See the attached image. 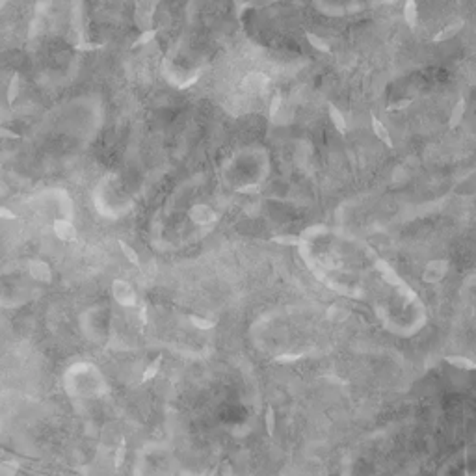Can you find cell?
<instances>
[{
    "mask_svg": "<svg viewBox=\"0 0 476 476\" xmlns=\"http://www.w3.org/2000/svg\"><path fill=\"white\" fill-rule=\"evenodd\" d=\"M372 130L379 142H383L387 147H393V140H391L389 130H387V127H383V123H381L376 116H372Z\"/></svg>",
    "mask_w": 476,
    "mask_h": 476,
    "instance_id": "obj_1",
    "label": "cell"
},
{
    "mask_svg": "<svg viewBox=\"0 0 476 476\" xmlns=\"http://www.w3.org/2000/svg\"><path fill=\"white\" fill-rule=\"evenodd\" d=\"M328 112H329V119H331L333 127L337 128L338 132H343V134L346 132V119H344L343 112H341V110L331 103L328 104Z\"/></svg>",
    "mask_w": 476,
    "mask_h": 476,
    "instance_id": "obj_2",
    "label": "cell"
},
{
    "mask_svg": "<svg viewBox=\"0 0 476 476\" xmlns=\"http://www.w3.org/2000/svg\"><path fill=\"white\" fill-rule=\"evenodd\" d=\"M463 28V21H456V22H452V25H448L445 28V30H441L439 34H435V37H434V41L435 43H439V41H445V39H452V37L458 34V32Z\"/></svg>",
    "mask_w": 476,
    "mask_h": 476,
    "instance_id": "obj_3",
    "label": "cell"
},
{
    "mask_svg": "<svg viewBox=\"0 0 476 476\" xmlns=\"http://www.w3.org/2000/svg\"><path fill=\"white\" fill-rule=\"evenodd\" d=\"M404 19H405V22H407V26L413 30L415 25H417V2H415V0H405Z\"/></svg>",
    "mask_w": 476,
    "mask_h": 476,
    "instance_id": "obj_4",
    "label": "cell"
},
{
    "mask_svg": "<svg viewBox=\"0 0 476 476\" xmlns=\"http://www.w3.org/2000/svg\"><path fill=\"white\" fill-rule=\"evenodd\" d=\"M463 114H465V101L461 99V101L456 103L454 110H452V116H450V119H448V127L450 128L458 127V125L461 123V119H463Z\"/></svg>",
    "mask_w": 476,
    "mask_h": 476,
    "instance_id": "obj_5",
    "label": "cell"
},
{
    "mask_svg": "<svg viewBox=\"0 0 476 476\" xmlns=\"http://www.w3.org/2000/svg\"><path fill=\"white\" fill-rule=\"evenodd\" d=\"M54 229H56V235L60 238H73L75 236V229L71 227V223L67 221H56L54 223Z\"/></svg>",
    "mask_w": 476,
    "mask_h": 476,
    "instance_id": "obj_6",
    "label": "cell"
},
{
    "mask_svg": "<svg viewBox=\"0 0 476 476\" xmlns=\"http://www.w3.org/2000/svg\"><path fill=\"white\" fill-rule=\"evenodd\" d=\"M305 37H307V41L311 43L316 51L320 52H329V45L326 41H322V37H318L316 34H311V32H305Z\"/></svg>",
    "mask_w": 476,
    "mask_h": 476,
    "instance_id": "obj_7",
    "label": "cell"
},
{
    "mask_svg": "<svg viewBox=\"0 0 476 476\" xmlns=\"http://www.w3.org/2000/svg\"><path fill=\"white\" fill-rule=\"evenodd\" d=\"M271 242L283 244V246H296V244H300V238L296 235H276L271 236Z\"/></svg>",
    "mask_w": 476,
    "mask_h": 476,
    "instance_id": "obj_8",
    "label": "cell"
},
{
    "mask_svg": "<svg viewBox=\"0 0 476 476\" xmlns=\"http://www.w3.org/2000/svg\"><path fill=\"white\" fill-rule=\"evenodd\" d=\"M279 0H246L244 4H242V8H255V10H261V8H268V6L271 4H277Z\"/></svg>",
    "mask_w": 476,
    "mask_h": 476,
    "instance_id": "obj_9",
    "label": "cell"
},
{
    "mask_svg": "<svg viewBox=\"0 0 476 476\" xmlns=\"http://www.w3.org/2000/svg\"><path fill=\"white\" fill-rule=\"evenodd\" d=\"M119 246H121V251H123V255L128 259V262H132V264H140L138 261V253L132 250V247L128 246L127 242H119Z\"/></svg>",
    "mask_w": 476,
    "mask_h": 476,
    "instance_id": "obj_10",
    "label": "cell"
},
{
    "mask_svg": "<svg viewBox=\"0 0 476 476\" xmlns=\"http://www.w3.org/2000/svg\"><path fill=\"white\" fill-rule=\"evenodd\" d=\"M413 103V99H400V101H394V103H391L389 106H387V112H394V110H404V108H407L410 104Z\"/></svg>",
    "mask_w": 476,
    "mask_h": 476,
    "instance_id": "obj_11",
    "label": "cell"
},
{
    "mask_svg": "<svg viewBox=\"0 0 476 476\" xmlns=\"http://www.w3.org/2000/svg\"><path fill=\"white\" fill-rule=\"evenodd\" d=\"M17 471V465L11 461H2L0 463V476H13Z\"/></svg>",
    "mask_w": 476,
    "mask_h": 476,
    "instance_id": "obj_12",
    "label": "cell"
},
{
    "mask_svg": "<svg viewBox=\"0 0 476 476\" xmlns=\"http://www.w3.org/2000/svg\"><path fill=\"white\" fill-rule=\"evenodd\" d=\"M154 36H156V30H145L144 34L140 36V39H136V41L132 43V49H134V47H140V45H144V43L151 41Z\"/></svg>",
    "mask_w": 476,
    "mask_h": 476,
    "instance_id": "obj_13",
    "label": "cell"
},
{
    "mask_svg": "<svg viewBox=\"0 0 476 476\" xmlns=\"http://www.w3.org/2000/svg\"><path fill=\"white\" fill-rule=\"evenodd\" d=\"M32 271H34V276L39 277V279H49V270H47V266H45V264H41V262H39L37 266L34 264Z\"/></svg>",
    "mask_w": 476,
    "mask_h": 476,
    "instance_id": "obj_14",
    "label": "cell"
},
{
    "mask_svg": "<svg viewBox=\"0 0 476 476\" xmlns=\"http://www.w3.org/2000/svg\"><path fill=\"white\" fill-rule=\"evenodd\" d=\"M281 101H283V97L279 95V93H276V95H274V99H271V104H270V116H276V114L279 112Z\"/></svg>",
    "mask_w": 476,
    "mask_h": 476,
    "instance_id": "obj_15",
    "label": "cell"
},
{
    "mask_svg": "<svg viewBox=\"0 0 476 476\" xmlns=\"http://www.w3.org/2000/svg\"><path fill=\"white\" fill-rule=\"evenodd\" d=\"M103 45H92V43H87V45H78V51H93V49H101Z\"/></svg>",
    "mask_w": 476,
    "mask_h": 476,
    "instance_id": "obj_16",
    "label": "cell"
},
{
    "mask_svg": "<svg viewBox=\"0 0 476 476\" xmlns=\"http://www.w3.org/2000/svg\"><path fill=\"white\" fill-rule=\"evenodd\" d=\"M0 218H10V220H11V218H15V216H13V212H11V210L2 209V207H0Z\"/></svg>",
    "mask_w": 476,
    "mask_h": 476,
    "instance_id": "obj_17",
    "label": "cell"
},
{
    "mask_svg": "<svg viewBox=\"0 0 476 476\" xmlns=\"http://www.w3.org/2000/svg\"><path fill=\"white\" fill-rule=\"evenodd\" d=\"M257 186H253V185H246V186H240L238 188V192H257Z\"/></svg>",
    "mask_w": 476,
    "mask_h": 476,
    "instance_id": "obj_18",
    "label": "cell"
}]
</instances>
